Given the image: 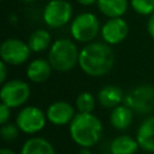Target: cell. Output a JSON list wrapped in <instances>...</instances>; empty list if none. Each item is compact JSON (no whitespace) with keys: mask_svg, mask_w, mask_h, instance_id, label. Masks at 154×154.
<instances>
[{"mask_svg":"<svg viewBox=\"0 0 154 154\" xmlns=\"http://www.w3.org/2000/svg\"><path fill=\"white\" fill-rule=\"evenodd\" d=\"M30 47L28 42L19 38H6L0 46L1 60L7 65H20L30 57Z\"/></svg>","mask_w":154,"mask_h":154,"instance_id":"obj_9","label":"cell"},{"mask_svg":"<svg viewBox=\"0 0 154 154\" xmlns=\"http://www.w3.org/2000/svg\"><path fill=\"white\" fill-rule=\"evenodd\" d=\"M19 154H55V150L48 140L34 136L24 142Z\"/></svg>","mask_w":154,"mask_h":154,"instance_id":"obj_16","label":"cell"},{"mask_svg":"<svg viewBox=\"0 0 154 154\" xmlns=\"http://www.w3.org/2000/svg\"><path fill=\"white\" fill-rule=\"evenodd\" d=\"M140 148L148 153H154V116L146 118L136 134Z\"/></svg>","mask_w":154,"mask_h":154,"instance_id":"obj_12","label":"cell"},{"mask_svg":"<svg viewBox=\"0 0 154 154\" xmlns=\"http://www.w3.org/2000/svg\"><path fill=\"white\" fill-rule=\"evenodd\" d=\"M95 102H96V100H95V97L91 93L83 91V93L77 95L76 101H75V106H76L78 112L90 113L95 108Z\"/></svg>","mask_w":154,"mask_h":154,"instance_id":"obj_20","label":"cell"},{"mask_svg":"<svg viewBox=\"0 0 154 154\" xmlns=\"http://www.w3.org/2000/svg\"><path fill=\"white\" fill-rule=\"evenodd\" d=\"M99 11L108 18L122 17L128 10V0H97Z\"/></svg>","mask_w":154,"mask_h":154,"instance_id":"obj_18","label":"cell"},{"mask_svg":"<svg viewBox=\"0 0 154 154\" xmlns=\"http://www.w3.org/2000/svg\"><path fill=\"white\" fill-rule=\"evenodd\" d=\"M79 5H83V6H90L93 4H95L97 0H76Z\"/></svg>","mask_w":154,"mask_h":154,"instance_id":"obj_26","label":"cell"},{"mask_svg":"<svg viewBox=\"0 0 154 154\" xmlns=\"http://www.w3.org/2000/svg\"><path fill=\"white\" fill-rule=\"evenodd\" d=\"M129 32V26L122 17L109 18L101 28V36L108 45H118L125 40Z\"/></svg>","mask_w":154,"mask_h":154,"instance_id":"obj_10","label":"cell"},{"mask_svg":"<svg viewBox=\"0 0 154 154\" xmlns=\"http://www.w3.org/2000/svg\"><path fill=\"white\" fill-rule=\"evenodd\" d=\"M52 70L53 67L48 60L41 58L34 59L26 67V77L34 83H42L49 78Z\"/></svg>","mask_w":154,"mask_h":154,"instance_id":"obj_13","label":"cell"},{"mask_svg":"<svg viewBox=\"0 0 154 154\" xmlns=\"http://www.w3.org/2000/svg\"><path fill=\"white\" fill-rule=\"evenodd\" d=\"M130 5L141 16H150L154 12V0H130Z\"/></svg>","mask_w":154,"mask_h":154,"instance_id":"obj_21","label":"cell"},{"mask_svg":"<svg viewBox=\"0 0 154 154\" xmlns=\"http://www.w3.org/2000/svg\"><path fill=\"white\" fill-rule=\"evenodd\" d=\"M28 45L31 52H42L51 46V35L45 29H36L28 38Z\"/></svg>","mask_w":154,"mask_h":154,"instance_id":"obj_19","label":"cell"},{"mask_svg":"<svg viewBox=\"0 0 154 154\" xmlns=\"http://www.w3.org/2000/svg\"><path fill=\"white\" fill-rule=\"evenodd\" d=\"M23 1H25V2H34V1H36V0H23Z\"/></svg>","mask_w":154,"mask_h":154,"instance_id":"obj_29","label":"cell"},{"mask_svg":"<svg viewBox=\"0 0 154 154\" xmlns=\"http://www.w3.org/2000/svg\"><path fill=\"white\" fill-rule=\"evenodd\" d=\"M46 116L51 124L57 126H63L70 124L73 117L76 116V113H75V107L71 103L66 101H55L47 107Z\"/></svg>","mask_w":154,"mask_h":154,"instance_id":"obj_11","label":"cell"},{"mask_svg":"<svg viewBox=\"0 0 154 154\" xmlns=\"http://www.w3.org/2000/svg\"><path fill=\"white\" fill-rule=\"evenodd\" d=\"M124 96L125 95L119 87L108 84L100 89L97 94V102L103 108H114L124 101Z\"/></svg>","mask_w":154,"mask_h":154,"instance_id":"obj_14","label":"cell"},{"mask_svg":"<svg viewBox=\"0 0 154 154\" xmlns=\"http://www.w3.org/2000/svg\"><path fill=\"white\" fill-rule=\"evenodd\" d=\"M147 30H148L149 36L154 40V12L149 16V19H148V23H147Z\"/></svg>","mask_w":154,"mask_h":154,"instance_id":"obj_25","label":"cell"},{"mask_svg":"<svg viewBox=\"0 0 154 154\" xmlns=\"http://www.w3.org/2000/svg\"><path fill=\"white\" fill-rule=\"evenodd\" d=\"M43 22L49 28H61L72 17V6L66 0H51L43 8Z\"/></svg>","mask_w":154,"mask_h":154,"instance_id":"obj_8","label":"cell"},{"mask_svg":"<svg viewBox=\"0 0 154 154\" xmlns=\"http://www.w3.org/2000/svg\"><path fill=\"white\" fill-rule=\"evenodd\" d=\"M140 144L137 140L128 135H119L109 143L111 154H135Z\"/></svg>","mask_w":154,"mask_h":154,"instance_id":"obj_17","label":"cell"},{"mask_svg":"<svg viewBox=\"0 0 154 154\" xmlns=\"http://www.w3.org/2000/svg\"><path fill=\"white\" fill-rule=\"evenodd\" d=\"M81 154H90L89 148H84V147H82V149H81Z\"/></svg>","mask_w":154,"mask_h":154,"instance_id":"obj_28","label":"cell"},{"mask_svg":"<svg viewBox=\"0 0 154 154\" xmlns=\"http://www.w3.org/2000/svg\"><path fill=\"white\" fill-rule=\"evenodd\" d=\"M0 154H17L16 152H13L10 148H1L0 149Z\"/></svg>","mask_w":154,"mask_h":154,"instance_id":"obj_27","label":"cell"},{"mask_svg":"<svg viewBox=\"0 0 154 154\" xmlns=\"http://www.w3.org/2000/svg\"><path fill=\"white\" fill-rule=\"evenodd\" d=\"M46 113L36 106L23 107L16 117V124L19 130L28 135H34L40 132L47 122Z\"/></svg>","mask_w":154,"mask_h":154,"instance_id":"obj_7","label":"cell"},{"mask_svg":"<svg viewBox=\"0 0 154 154\" xmlns=\"http://www.w3.org/2000/svg\"><path fill=\"white\" fill-rule=\"evenodd\" d=\"M79 59V51L75 42L69 38H59L54 41L48 52V61L53 70L59 72H67L72 70Z\"/></svg>","mask_w":154,"mask_h":154,"instance_id":"obj_3","label":"cell"},{"mask_svg":"<svg viewBox=\"0 0 154 154\" xmlns=\"http://www.w3.org/2000/svg\"><path fill=\"white\" fill-rule=\"evenodd\" d=\"M100 24L95 14L90 12H83L78 14L71 23L70 32L77 42L88 43L91 42L99 34Z\"/></svg>","mask_w":154,"mask_h":154,"instance_id":"obj_5","label":"cell"},{"mask_svg":"<svg viewBox=\"0 0 154 154\" xmlns=\"http://www.w3.org/2000/svg\"><path fill=\"white\" fill-rule=\"evenodd\" d=\"M101 120L90 113L78 112L70 123V136L79 147L90 148L95 146L102 135Z\"/></svg>","mask_w":154,"mask_h":154,"instance_id":"obj_2","label":"cell"},{"mask_svg":"<svg viewBox=\"0 0 154 154\" xmlns=\"http://www.w3.org/2000/svg\"><path fill=\"white\" fill-rule=\"evenodd\" d=\"M78 65L90 77L108 73L114 65V53L106 42H88L79 51Z\"/></svg>","mask_w":154,"mask_h":154,"instance_id":"obj_1","label":"cell"},{"mask_svg":"<svg viewBox=\"0 0 154 154\" xmlns=\"http://www.w3.org/2000/svg\"><path fill=\"white\" fill-rule=\"evenodd\" d=\"M134 119V111L128 107L126 105H118L112 108L109 116L111 125L117 130H125L128 129Z\"/></svg>","mask_w":154,"mask_h":154,"instance_id":"obj_15","label":"cell"},{"mask_svg":"<svg viewBox=\"0 0 154 154\" xmlns=\"http://www.w3.org/2000/svg\"><path fill=\"white\" fill-rule=\"evenodd\" d=\"M10 117H11V108L7 105L1 102V105H0V123H1V125L6 124L10 119Z\"/></svg>","mask_w":154,"mask_h":154,"instance_id":"obj_23","label":"cell"},{"mask_svg":"<svg viewBox=\"0 0 154 154\" xmlns=\"http://www.w3.org/2000/svg\"><path fill=\"white\" fill-rule=\"evenodd\" d=\"M123 102L136 113H150L154 109V87L150 84L137 85L125 94Z\"/></svg>","mask_w":154,"mask_h":154,"instance_id":"obj_4","label":"cell"},{"mask_svg":"<svg viewBox=\"0 0 154 154\" xmlns=\"http://www.w3.org/2000/svg\"><path fill=\"white\" fill-rule=\"evenodd\" d=\"M30 87L22 79H11L2 83L0 90L1 102L10 108H17L23 106L30 97Z\"/></svg>","mask_w":154,"mask_h":154,"instance_id":"obj_6","label":"cell"},{"mask_svg":"<svg viewBox=\"0 0 154 154\" xmlns=\"http://www.w3.org/2000/svg\"><path fill=\"white\" fill-rule=\"evenodd\" d=\"M19 128L17 126V124H11V123H6L2 124L1 130H0V136L4 141H13L14 138L18 137L19 134Z\"/></svg>","mask_w":154,"mask_h":154,"instance_id":"obj_22","label":"cell"},{"mask_svg":"<svg viewBox=\"0 0 154 154\" xmlns=\"http://www.w3.org/2000/svg\"><path fill=\"white\" fill-rule=\"evenodd\" d=\"M7 77V64L1 60L0 63V83H5V79Z\"/></svg>","mask_w":154,"mask_h":154,"instance_id":"obj_24","label":"cell"}]
</instances>
